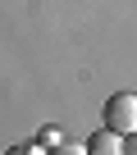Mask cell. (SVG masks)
I'll return each mask as SVG.
<instances>
[{
	"instance_id": "obj_1",
	"label": "cell",
	"mask_w": 137,
	"mask_h": 155,
	"mask_svg": "<svg viewBox=\"0 0 137 155\" xmlns=\"http://www.w3.org/2000/svg\"><path fill=\"white\" fill-rule=\"evenodd\" d=\"M105 128H114L119 137L137 132V91H114L105 101Z\"/></svg>"
},
{
	"instance_id": "obj_2",
	"label": "cell",
	"mask_w": 137,
	"mask_h": 155,
	"mask_svg": "<svg viewBox=\"0 0 137 155\" xmlns=\"http://www.w3.org/2000/svg\"><path fill=\"white\" fill-rule=\"evenodd\" d=\"M87 150H92V155H114V150H123V137H119L114 128H101V132L87 137Z\"/></svg>"
},
{
	"instance_id": "obj_3",
	"label": "cell",
	"mask_w": 137,
	"mask_h": 155,
	"mask_svg": "<svg viewBox=\"0 0 137 155\" xmlns=\"http://www.w3.org/2000/svg\"><path fill=\"white\" fill-rule=\"evenodd\" d=\"M41 146H64V132H59V128H55V123H50V128H46V132H41Z\"/></svg>"
},
{
	"instance_id": "obj_4",
	"label": "cell",
	"mask_w": 137,
	"mask_h": 155,
	"mask_svg": "<svg viewBox=\"0 0 137 155\" xmlns=\"http://www.w3.org/2000/svg\"><path fill=\"white\" fill-rule=\"evenodd\" d=\"M123 150H128V155H137V132H128V137H123Z\"/></svg>"
}]
</instances>
